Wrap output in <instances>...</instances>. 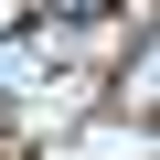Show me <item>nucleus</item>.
Masks as SVG:
<instances>
[{"label":"nucleus","instance_id":"f257e3e1","mask_svg":"<svg viewBox=\"0 0 160 160\" xmlns=\"http://www.w3.org/2000/svg\"><path fill=\"white\" fill-rule=\"evenodd\" d=\"M53 11H107V0H53Z\"/></svg>","mask_w":160,"mask_h":160}]
</instances>
